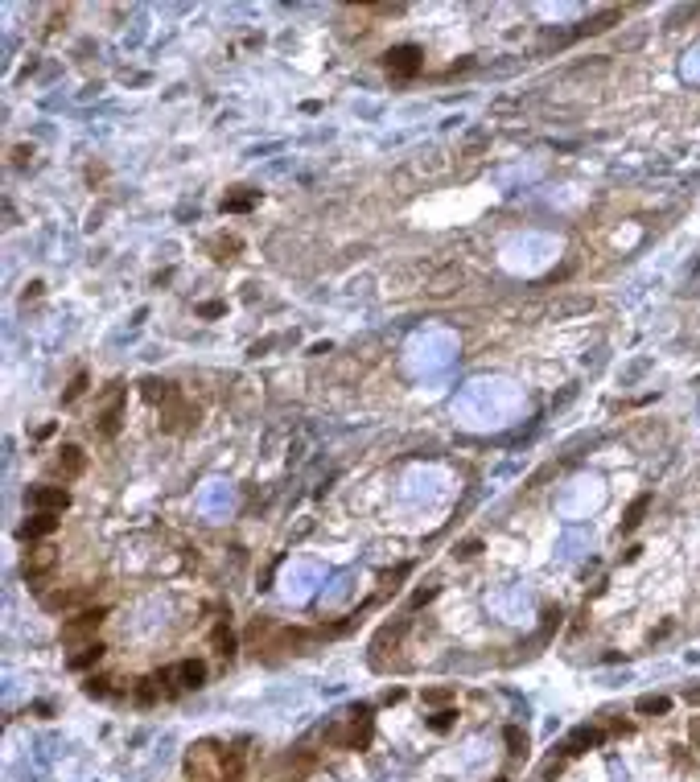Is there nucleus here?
Instances as JSON below:
<instances>
[{
  "instance_id": "393cba45",
  "label": "nucleus",
  "mask_w": 700,
  "mask_h": 782,
  "mask_svg": "<svg viewBox=\"0 0 700 782\" xmlns=\"http://www.w3.org/2000/svg\"><path fill=\"white\" fill-rule=\"evenodd\" d=\"M692 737H696V745H700V721H696V725H692Z\"/></svg>"
},
{
  "instance_id": "f03ea898",
  "label": "nucleus",
  "mask_w": 700,
  "mask_h": 782,
  "mask_svg": "<svg viewBox=\"0 0 700 782\" xmlns=\"http://www.w3.org/2000/svg\"><path fill=\"white\" fill-rule=\"evenodd\" d=\"M420 62H425V54L416 46H391L384 54V66L391 78H412V74L420 71Z\"/></svg>"
},
{
  "instance_id": "1a4fd4ad",
  "label": "nucleus",
  "mask_w": 700,
  "mask_h": 782,
  "mask_svg": "<svg viewBox=\"0 0 700 782\" xmlns=\"http://www.w3.org/2000/svg\"><path fill=\"white\" fill-rule=\"evenodd\" d=\"M83 470H87V453L78 449V445H62L58 457H54V474L62 478V482H71V478H78Z\"/></svg>"
},
{
  "instance_id": "6e6552de",
  "label": "nucleus",
  "mask_w": 700,
  "mask_h": 782,
  "mask_svg": "<svg viewBox=\"0 0 700 782\" xmlns=\"http://www.w3.org/2000/svg\"><path fill=\"white\" fill-rule=\"evenodd\" d=\"M194 420H198V408L186 403V400H170L165 412H161V428H165V432H186Z\"/></svg>"
},
{
  "instance_id": "39448f33",
  "label": "nucleus",
  "mask_w": 700,
  "mask_h": 782,
  "mask_svg": "<svg viewBox=\"0 0 700 782\" xmlns=\"http://www.w3.org/2000/svg\"><path fill=\"white\" fill-rule=\"evenodd\" d=\"M103 617H107L103 605H95V610H78V614L62 626V642H78V639H87V634H95L99 626H103Z\"/></svg>"
},
{
  "instance_id": "7ed1b4c3",
  "label": "nucleus",
  "mask_w": 700,
  "mask_h": 782,
  "mask_svg": "<svg viewBox=\"0 0 700 782\" xmlns=\"http://www.w3.org/2000/svg\"><path fill=\"white\" fill-rule=\"evenodd\" d=\"M157 680L161 684H177V687H202L206 684V663L202 659H182V663L165 667Z\"/></svg>"
},
{
  "instance_id": "ddd939ff",
  "label": "nucleus",
  "mask_w": 700,
  "mask_h": 782,
  "mask_svg": "<svg viewBox=\"0 0 700 782\" xmlns=\"http://www.w3.org/2000/svg\"><path fill=\"white\" fill-rule=\"evenodd\" d=\"M141 387H145V400H161V403H170V400H177V391H173L170 383H161V379H145L141 383Z\"/></svg>"
},
{
  "instance_id": "4468645a",
  "label": "nucleus",
  "mask_w": 700,
  "mask_h": 782,
  "mask_svg": "<svg viewBox=\"0 0 700 782\" xmlns=\"http://www.w3.org/2000/svg\"><path fill=\"white\" fill-rule=\"evenodd\" d=\"M103 651H107V646H99V642H91V646H83V651H78V655L71 659V667H74V671H83V667L99 663V659H103Z\"/></svg>"
},
{
  "instance_id": "9b49d317",
  "label": "nucleus",
  "mask_w": 700,
  "mask_h": 782,
  "mask_svg": "<svg viewBox=\"0 0 700 782\" xmlns=\"http://www.w3.org/2000/svg\"><path fill=\"white\" fill-rule=\"evenodd\" d=\"M593 745H602V729H577V733L569 737V754H581V750H593Z\"/></svg>"
},
{
  "instance_id": "0eeeda50",
  "label": "nucleus",
  "mask_w": 700,
  "mask_h": 782,
  "mask_svg": "<svg viewBox=\"0 0 700 782\" xmlns=\"http://www.w3.org/2000/svg\"><path fill=\"white\" fill-rule=\"evenodd\" d=\"M29 502L46 515H62L71 506V490L66 486H37V490H29Z\"/></svg>"
},
{
  "instance_id": "2eb2a0df",
  "label": "nucleus",
  "mask_w": 700,
  "mask_h": 782,
  "mask_svg": "<svg viewBox=\"0 0 700 782\" xmlns=\"http://www.w3.org/2000/svg\"><path fill=\"white\" fill-rule=\"evenodd\" d=\"M210 642H215V651L227 659V655H235V634L227 630V626H215V634H210Z\"/></svg>"
},
{
  "instance_id": "412c9836",
  "label": "nucleus",
  "mask_w": 700,
  "mask_h": 782,
  "mask_svg": "<svg viewBox=\"0 0 700 782\" xmlns=\"http://www.w3.org/2000/svg\"><path fill=\"white\" fill-rule=\"evenodd\" d=\"M83 391H87V375H74V383L66 387V403H71V400H78Z\"/></svg>"
},
{
  "instance_id": "b1692460",
  "label": "nucleus",
  "mask_w": 700,
  "mask_h": 782,
  "mask_svg": "<svg viewBox=\"0 0 700 782\" xmlns=\"http://www.w3.org/2000/svg\"><path fill=\"white\" fill-rule=\"evenodd\" d=\"M453 725V712H437L433 716V729H449Z\"/></svg>"
},
{
  "instance_id": "4be33fe9",
  "label": "nucleus",
  "mask_w": 700,
  "mask_h": 782,
  "mask_svg": "<svg viewBox=\"0 0 700 782\" xmlns=\"http://www.w3.org/2000/svg\"><path fill=\"white\" fill-rule=\"evenodd\" d=\"M449 696H453V687H433V692H425V700H429V704H445Z\"/></svg>"
},
{
  "instance_id": "f3484780",
  "label": "nucleus",
  "mask_w": 700,
  "mask_h": 782,
  "mask_svg": "<svg viewBox=\"0 0 700 782\" xmlns=\"http://www.w3.org/2000/svg\"><path fill=\"white\" fill-rule=\"evenodd\" d=\"M256 206V194H231V198H223V211L235 214V211H251Z\"/></svg>"
},
{
  "instance_id": "f257e3e1",
  "label": "nucleus",
  "mask_w": 700,
  "mask_h": 782,
  "mask_svg": "<svg viewBox=\"0 0 700 782\" xmlns=\"http://www.w3.org/2000/svg\"><path fill=\"white\" fill-rule=\"evenodd\" d=\"M371 741V729H367V721H342L334 729H326V745H334V750H362Z\"/></svg>"
},
{
  "instance_id": "5701e85b",
  "label": "nucleus",
  "mask_w": 700,
  "mask_h": 782,
  "mask_svg": "<svg viewBox=\"0 0 700 782\" xmlns=\"http://www.w3.org/2000/svg\"><path fill=\"white\" fill-rule=\"evenodd\" d=\"M643 506H647V498H639V502L630 506V515H627V531L634 527V523H639V515H643Z\"/></svg>"
},
{
  "instance_id": "dca6fc26",
  "label": "nucleus",
  "mask_w": 700,
  "mask_h": 782,
  "mask_svg": "<svg viewBox=\"0 0 700 782\" xmlns=\"http://www.w3.org/2000/svg\"><path fill=\"white\" fill-rule=\"evenodd\" d=\"M503 737H507V745H511V754H515V758H519V754H528V733H523L519 725H507Z\"/></svg>"
},
{
  "instance_id": "423d86ee",
  "label": "nucleus",
  "mask_w": 700,
  "mask_h": 782,
  "mask_svg": "<svg viewBox=\"0 0 700 782\" xmlns=\"http://www.w3.org/2000/svg\"><path fill=\"white\" fill-rule=\"evenodd\" d=\"M91 597H95V585H74V589L46 593V597H42V605H46L49 614H66V610H74V605L91 601Z\"/></svg>"
},
{
  "instance_id": "9d476101",
  "label": "nucleus",
  "mask_w": 700,
  "mask_h": 782,
  "mask_svg": "<svg viewBox=\"0 0 700 782\" xmlns=\"http://www.w3.org/2000/svg\"><path fill=\"white\" fill-rule=\"evenodd\" d=\"M54 527H58V515H46V511H37L33 519H25V523H21V540H46Z\"/></svg>"
},
{
  "instance_id": "aec40b11",
  "label": "nucleus",
  "mask_w": 700,
  "mask_h": 782,
  "mask_svg": "<svg viewBox=\"0 0 700 782\" xmlns=\"http://www.w3.org/2000/svg\"><path fill=\"white\" fill-rule=\"evenodd\" d=\"M639 709H643V712H663V709H668V700H663V696H643V700H639Z\"/></svg>"
},
{
  "instance_id": "a211bd4d",
  "label": "nucleus",
  "mask_w": 700,
  "mask_h": 782,
  "mask_svg": "<svg viewBox=\"0 0 700 782\" xmlns=\"http://www.w3.org/2000/svg\"><path fill=\"white\" fill-rule=\"evenodd\" d=\"M112 680H107V675H91V680H87V684H83V692H87V696H99V700H103V696H112Z\"/></svg>"
},
{
  "instance_id": "6ab92c4d",
  "label": "nucleus",
  "mask_w": 700,
  "mask_h": 782,
  "mask_svg": "<svg viewBox=\"0 0 700 782\" xmlns=\"http://www.w3.org/2000/svg\"><path fill=\"white\" fill-rule=\"evenodd\" d=\"M453 280H458V285H461V272H458V268H449V272H445L441 280H433V292H437V297H445V292H449V285H453Z\"/></svg>"
},
{
  "instance_id": "f8f14e48",
  "label": "nucleus",
  "mask_w": 700,
  "mask_h": 782,
  "mask_svg": "<svg viewBox=\"0 0 700 782\" xmlns=\"http://www.w3.org/2000/svg\"><path fill=\"white\" fill-rule=\"evenodd\" d=\"M120 408H124V403H120V396H116L112 408L99 416V437H116V432H120Z\"/></svg>"
},
{
  "instance_id": "20e7f679",
  "label": "nucleus",
  "mask_w": 700,
  "mask_h": 782,
  "mask_svg": "<svg viewBox=\"0 0 700 782\" xmlns=\"http://www.w3.org/2000/svg\"><path fill=\"white\" fill-rule=\"evenodd\" d=\"M54 564H58V547L54 544H33L29 552H25L21 572H25V581H42Z\"/></svg>"
}]
</instances>
